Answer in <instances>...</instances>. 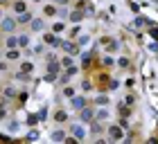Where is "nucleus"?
Segmentation results:
<instances>
[{
  "label": "nucleus",
  "mask_w": 158,
  "mask_h": 144,
  "mask_svg": "<svg viewBox=\"0 0 158 144\" xmlns=\"http://www.w3.org/2000/svg\"><path fill=\"white\" fill-rule=\"evenodd\" d=\"M56 32H63V23H54V34Z\"/></svg>",
  "instance_id": "a211bd4d"
},
{
  "label": "nucleus",
  "mask_w": 158,
  "mask_h": 144,
  "mask_svg": "<svg viewBox=\"0 0 158 144\" xmlns=\"http://www.w3.org/2000/svg\"><path fill=\"white\" fill-rule=\"evenodd\" d=\"M56 70H59V63H50V74H56Z\"/></svg>",
  "instance_id": "2eb2a0df"
},
{
  "label": "nucleus",
  "mask_w": 158,
  "mask_h": 144,
  "mask_svg": "<svg viewBox=\"0 0 158 144\" xmlns=\"http://www.w3.org/2000/svg\"><path fill=\"white\" fill-rule=\"evenodd\" d=\"M73 135L81 140V138H84V128H81V126H73Z\"/></svg>",
  "instance_id": "1a4fd4ad"
},
{
  "label": "nucleus",
  "mask_w": 158,
  "mask_h": 144,
  "mask_svg": "<svg viewBox=\"0 0 158 144\" xmlns=\"http://www.w3.org/2000/svg\"><path fill=\"white\" fill-rule=\"evenodd\" d=\"M109 135H111L113 140H120V138H122V128H118V126H111V128H109Z\"/></svg>",
  "instance_id": "f03ea898"
},
{
  "label": "nucleus",
  "mask_w": 158,
  "mask_h": 144,
  "mask_svg": "<svg viewBox=\"0 0 158 144\" xmlns=\"http://www.w3.org/2000/svg\"><path fill=\"white\" fill-rule=\"evenodd\" d=\"M81 119L84 122H90L93 119V110H90V108H86V106L81 108Z\"/></svg>",
  "instance_id": "20e7f679"
},
{
  "label": "nucleus",
  "mask_w": 158,
  "mask_h": 144,
  "mask_svg": "<svg viewBox=\"0 0 158 144\" xmlns=\"http://www.w3.org/2000/svg\"><path fill=\"white\" fill-rule=\"evenodd\" d=\"M63 95H66V97H73L75 90H73V88H66V90H63Z\"/></svg>",
  "instance_id": "412c9836"
},
{
  "label": "nucleus",
  "mask_w": 158,
  "mask_h": 144,
  "mask_svg": "<svg viewBox=\"0 0 158 144\" xmlns=\"http://www.w3.org/2000/svg\"><path fill=\"white\" fill-rule=\"evenodd\" d=\"M70 20H73V23H79V20H81V11H73L70 14Z\"/></svg>",
  "instance_id": "9b49d317"
},
{
  "label": "nucleus",
  "mask_w": 158,
  "mask_h": 144,
  "mask_svg": "<svg viewBox=\"0 0 158 144\" xmlns=\"http://www.w3.org/2000/svg\"><path fill=\"white\" fill-rule=\"evenodd\" d=\"M56 2H59V5H66V2H68V0H56Z\"/></svg>",
  "instance_id": "4be33fe9"
},
{
  "label": "nucleus",
  "mask_w": 158,
  "mask_h": 144,
  "mask_svg": "<svg viewBox=\"0 0 158 144\" xmlns=\"http://www.w3.org/2000/svg\"><path fill=\"white\" fill-rule=\"evenodd\" d=\"M41 27H43L41 20H34V23H32V30H41Z\"/></svg>",
  "instance_id": "f3484780"
},
{
  "label": "nucleus",
  "mask_w": 158,
  "mask_h": 144,
  "mask_svg": "<svg viewBox=\"0 0 158 144\" xmlns=\"http://www.w3.org/2000/svg\"><path fill=\"white\" fill-rule=\"evenodd\" d=\"M36 2H39V0H36Z\"/></svg>",
  "instance_id": "5701e85b"
},
{
  "label": "nucleus",
  "mask_w": 158,
  "mask_h": 144,
  "mask_svg": "<svg viewBox=\"0 0 158 144\" xmlns=\"http://www.w3.org/2000/svg\"><path fill=\"white\" fill-rule=\"evenodd\" d=\"M52 138H54V140H66V135H63V133H59V131H56V133L52 135Z\"/></svg>",
  "instance_id": "aec40b11"
},
{
  "label": "nucleus",
  "mask_w": 158,
  "mask_h": 144,
  "mask_svg": "<svg viewBox=\"0 0 158 144\" xmlns=\"http://www.w3.org/2000/svg\"><path fill=\"white\" fill-rule=\"evenodd\" d=\"M7 59H9V61L18 59V52H16V50H9V52H7Z\"/></svg>",
  "instance_id": "4468645a"
},
{
  "label": "nucleus",
  "mask_w": 158,
  "mask_h": 144,
  "mask_svg": "<svg viewBox=\"0 0 158 144\" xmlns=\"http://www.w3.org/2000/svg\"><path fill=\"white\" fill-rule=\"evenodd\" d=\"M66 117H68L66 110H56V113H54V119H56V122H66Z\"/></svg>",
  "instance_id": "6e6552de"
},
{
  "label": "nucleus",
  "mask_w": 158,
  "mask_h": 144,
  "mask_svg": "<svg viewBox=\"0 0 158 144\" xmlns=\"http://www.w3.org/2000/svg\"><path fill=\"white\" fill-rule=\"evenodd\" d=\"M18 43H20V45H27V43H30V38H27V36H20Z\"/></svg>",
  "instance_id": "6ab92c4d"
},
{
  "label": "nucleus",
  "mask_w": 158,
  "mask_h": 144,
  "mask_svg": "<svg viewBox=\"0 0 158 144\" xmlns=\"http://www.w3.org/2000/svg\"><path fill=\"white\" fill-rule=\"evenodd\" d=\"M43 11H45V16H54V14H56V9H54L52 5H48L45 9H43Z\"/></svg>",
  "instance_id": "ddd939ff"
},
{
  "label": "nucleus",
  "mask_w": 158,
  "mask_h": 144,
  "mask_svg": "<svg viewBox=\"0 0 158 144\" xmlns=\"http://www.w3.org/2000/svg\"><path fill=\"white\" fill-rule=\"evenodd\" d=\"M93 133H95V135H97V133H102V126H99L97 122H95V124H93Z\"/></svg>",
  "instance_id": "dca6fc26"
},
{
  "label": "nucleus",
  "mask_w": 158,
  "mask_h": 144,
  "mask_svg": "<svg viewBox=\"0 0 158 144\" xmlns=\"http://www.w3.org/2000/svg\"><path fill=\"white\" fill-rule=\"evenodd\" d=\"M16 23H20V25H25V23H32V14H30V11H23V14L18 16V20H16Z\"/></svg>",
  "instance_id": "f257e3e1"
},
{
  "label": "nucleus",
  "mask_w": 158,
  "mask_h": 144,
  "mask_svg": "<svg viewBox=\"0 0 158 144\" xmlns=\"http://www.w3.org/2000/svg\"><path fill=\"white\" fill-rule=\"evenodd\" d=\"M14 9H16L18 14H23V11H27V9H25V2H23V0H18V2H14Z\"/></svg>",
  "instance_id": "0eeeda50"
},
{
  "label": "nucleus",
  "mask_w": 158,
  "mask_h": 144,
  "mask_svg": "<svg viewBox=\"0 0 158 144\" xmlns=\"http://www.w3.org/2000/svg\"><path fill=\"white\" fill-rule=\"evenodd\" d=\"M45 43H48V45H59V38H56V36L54 34H45Z\"/></svg>",
  "instance_id": "423d86ee"
},
{
  "label": "nucleus",
  "mask_w": 158,
  "mask_h": 144,
  "mask_svg": "<svg viewBox=\"0 0 158 144\" xmlns=\"http://www.w3.org/2000/svg\"><path fill=\"white\" fill-rule=\"evenodd\" d=\"M20 72H23V74H30L32 72V63H23V66H20Z\"/></svg>",
  "instance_id": "f8f14e48"
},
{
  "label": "nucleus",
  "mask_w": 158,
  "mask_h": 144,
  "mask_svg": "<svg viewBox=\"0 0 158 144\" xmlns=\"http://www.w3.org/2000/svg\"><path fill=\"white\" fill-rule=\"evenodd\" d=\"M14 27H16V20H11V18H5V20H2V30H7V32H11Z\"/></svg>",
  "instance_id": "7ed1b4c3"
},
{
  "label": "nucleus",
  "mask_w": 158,
  "mask_h": 144,
  "mask_svg": "<svg viewBox=\"0 0 158 144\" xmlns=\"http://www.w3.org/2000/svg\"><path fill=\"white\" fill-rule=\"evenodd\" d=\"M59 45H61L63 50H66V52H77V47L73 45V43H59Z\"/></svg>",
  "instance_id": "9d476101"
},
{
  "label": "nucleus",
  "mask_w": 158,
  "mask_h": 144,
  "mask_svg": "<svg viewBox=\"0 0 158 144\" xmlns=\"http://www.w3.org/2000/svg\"><path fill=\"white\" fill-rule=\"evenodd\" d=\"M86 106V102L81 97H73V108H77V110H81V108Z\"/></svg>",
  "instance_id": "39448f33"
}]
</instances>
